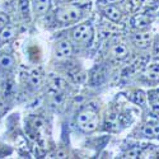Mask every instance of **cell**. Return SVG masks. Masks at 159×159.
Listing matches in <instances>:
<instances>
[{"label":"cell","instance_id":"cell-1","mask_svg":"<svg viewBox=\"0 0 159 159\" xmlns=\"http://www.w3.org/2000/svg\"><path fill=\"white\" fill-rule=\"evenodd\" d=\"M76 124L84 132H92V131H94L98 127L99 120H98V116H97V113L94 111L87 108V110L80 111L78 113Z\"/></svg>","mask_w":159,"mask_h":159},{"label":"cell","instance_id":"cell-2","mask_svg":"<svg viewBox=\"0 0 159 159\" xmlns=\"http://www.w3.org/2000/svg\"><path fill=\"white\" fill-rule=\"evenodd\" d=\"M71 37L75 42L87 45L92 41V38H93V28H92V25L88 23L80 24L73 30Z\"/></svg>","mask_w":159,"mask_h":159},{"label":"cell","instance_id":"cell-3","mask_svg":"<svg viewBox=\"0 0 159 159\" xmlns=\"http://www.w3.org/2000/svg\"><path fill=\"white\" fill-rule=\"evenodd\" d=\"M82 9L76 7H65L56 11V18L60 23H71L82 17Z\"/></svg>","mask_w":159,"mask_h":159},{"label":"cell","instance_id":"cell-4","mask_svg":"<svg viewBox=\"0 0 159 159\" xmlns=\"http://www.w3.org/2000/svg\"><path fill=\"white\" fill-rule=\"evenodd\" d=\"M73 54V45L68 41V39H62V41L57 42L56 48H55V56L59 60L68 59Z\"/></svg>","mask_w":159,"mask_h":159},{"label":"cell","instance_id":"cell-5","mask_svg":"<svg viewBox=\"0 0 159 159\" xmlns=\"http://www.w3.org/2000/svg\"><path fill=\"white\" fill-rule=\"evenodd\" d=\"M107 76H108V68L106 65H101L93 71V74H92L90 83H92V85H101L102 83L106 82Z\"/></svg>","mask_w":159,"mask_h":159},{"label":"cell","instance_id":"cell-6","mask_svg":"<svg viewBox=\"0 0 159 159\" xmlns=\"http://www.w3.org/2000/svg\"><path fill=\"white\" fill-rule=\"evenodd\" d=\"M132 42L139 48H147L152 43V34L148 32L143 33H136L132 36Z\"/></svg>","mask_w":159,"mask_h":159},{"label":"cell","instance_id":"cell-7","mask_svg":"<svg viewBox=\"0 0 159 159\" xmlns=\"http://www.w3.org/2000/svg\"><path fill=\"white\" fill-rule=\"evenodd\" d=\"M150 23H152V18L147 14H136L131 19V24L134 25L135 28H139V30L148 28L150 25Z\"/></svg>","mask_w":159,"mask_h":159},{"label":"cell","instance_id":"cell-8","mask_svg":"<svg viewBox=\"0 0 159 159\" xmlns=\"http://www.w3.org/2000/svg\"><path fill=\"white\" fill-rule=\"evenodd\" d=\"M111 54L113 57H116L118 60H124L129 56V48L125 43H116L111 48Z\"/></svg>","mask_w":159,"mask_h":159},{"label":"cell","instance_id":"cell-9","mask_svg":"<svg viewBox=\"0 0 159 159\" xmlns=\"http://www.w3.org/2000/svg\"><path fill=\"white\" fill-rule=\"evenodd\" d=\"M145 78L150 82H159V64L148 65L144 73Z\"/></svg>","mask_w":159,"mask_h":159},{"label":"cell","instance_id":"cell-10","mask_svg":"<svg viewBox=\"0 0 159 159\" xmlns=\"http://www.w3.org/2000/svg\"><path fill=\"white\" fill-rule=\"evenodd\" d=\"M103 14L107 17L108 19H111L112 22H118V20L121 19V11L118 10L117 8L112 7V5H110V7H107V8H104Z\"/></svg>","mask_w":159,"mask_h":159},{"label":"cell","instance_id":"cell-11","mask_svg":"<svg viewBox=\"0 0 159 159\" xmlns=\"http://www.w3.org/2000/svg\"><path fill=\"white\" fill-rule=\"evenodd\" d=\"M50 0H33V9L37 14H45L50 8Z\"/></svg>","mask_w":159,"mask_h":159},{"label":"cell","instance_id":"cell-12","mask_svg":"<svg viewBox=\"0 0 159 159\" xmlns=\"http://www.w3.org/2000/svg\"><path fill=\"white\" fill-rule=\"evenodd\" d=\"M41 82H42L41 73H39L38 70H32L30 73V75H28V83H30V85L33 87V88H38L39 84H41Z\"/></svg>","mask_w":159,"mask_h":159},{"label":"cell","instance_id":"cell-13","mask_svg":"<svg viewBox=\"0 0 159 159\" xmlns=\"http://www.w3.org/2000/svg\"><path fill=\"white\" fill-rule=\"evenodd\" d=\"M143 134L147 138H159V125L148 124L147 126H144Z\"/></svg>","mask_w":159,"mask_h":159},{"label":"cell","instance_id":"cell-14","mask_svg":"<svg viewBox=\"0 0 159 159\" xmlns=\"http://www.w3.org/2000/svg\"><path fill=\"white\" fill-rule=\"evenodd\" d=\"M14 34H16V30L13 27H10V25H7L5 28H3L2 33H0L3 41H9V39H11L13 37H14Z\"/></svg>","mask_w":159,"mask_h":159},{"label":"cell","instance_id":"cell-15","mask_svg":"<svg viewBox=\"0 0 159 159\" xmlns=\"http://www.w3.org/2000/svg\"><path fill=\"white\" fill-rule=\"evenodd\" d=\"M13 65H14V59L10 55H3L0 57V66L3 69H10Z\"/></svg>","mask_w":159,"mask_h":159},{"label":"cell","instance_id":"cell-16","mask_svg":"<svg viewBox=\"0 0 159 159\" xmlns=\"http://www.w3.org/2000/svg\"><path fill=\"white\" fill-rule=\"evenodd\" d=\"M52 88H54L56 92H61L66 88V82L61 78H57V79H54L52 82Z\"/></svg>","mask_w":159,"mask_h":159},{"label":"cell","instance_id":"cell-17","mask_svg":"<svg viewBox=\"0 0 159 159\" xmlns=\"http://www.w3.org/2000/svg\"><path fill=\"white\" fill-rule=\"evenodd\" d=\"M19 10L20 13L25 17L30 14V2L28 0H19Z\"/></svg>","mask_w":159,"mask_h":159},{"label":"cell","instance_id":"cell-18","mask_svg":"<svg viewBox=\"0 0 159 159\" xmlns=\"http://www.w3.org/2000/svg\"><path fill=\"white\" fill-rule=\"evenodd\" d=\"M43 125H45V121H43V118H41V117H34V118L31 120V126L34 130H41Z\"/></svg>","mask_w":159,"mask_h":159},{"label":"cell","instance_id":"cell-19","mask_svg":"<svg viewBox=\"0 0 159 159\" xmlns=\"http://www.w3.org/2000/svg\"><path fill=\"white\" fill-rule=\"evenodd\" d=\"M106 126H110V129L112 127V126H118V116L117 115H110L108 117H107V122H106Z\"/></svg>","mask_w":159,"mask_h":159},{"label":"cell","instance_id":"cell-20","mask_svg":"<svg viewBox=\"0 0 159 159\" xmlns=\"http://www.w3.org/2000/svg\"><path fill=\"white\" fill-rule=\"evenodd\" d=\"M140 7V2L139 0H129V3L126 5V9L129 11H136Z\"/></svg>","mask_w":159,"mask_h":159},{"label":"cell","instance_id":"cell-21","mask_svg":"<svg viewBox=\"0 0 159 159\" xmlns=\"http://www.w3.org/2000/svg\"><path fill=\"white\" fill-rule=\"evenodd\" d=\"M144 101H145V96L141 90L139 92H135V97H134V102L135 103H139V104H144Z\"/></svg>","mask_w":159,"mask_h":159},{"label":"cell","instance_id":"cell-22","mask_svg":"<svg viewBox=\"0 0 159 159\" xmlns=\"http://www.w3.org/2000/svg\"><path fill=\"white\" fill-rule=\"evenodd\" d=\"M139 155H140V150L134 148V149H130L129 152H126L125 158H138Z\"/></svg>","mask_w":159,"mask_h":159},{"label":"cell","instance_id":"cell-23","mask_svg":"<svg viewBox=\"0 0 159 159\" xmlns=\"http://www.w3.org/2000/svg\"><path fill=\"white\" fill-rule=\"evenodd\" d=\"M8 22H9L8 16H7V14H2V13H0V31L7 27V25H8Z\"/></svg>","mask_w":159,"mask_h":159},{"label":"cell","instance_id":"cell-24","mask_svg":"<svg viewBox=\"0 0 159 159\" xmlns=\"http://www.w3.org/2000/svg\"><path fill=\"white\" fill-rule=\"evenodd\" d=\"M153 56L154 57H159V37L155 38L154 41V46H153Z\"/></svg>","mask_w":159,"mask_h":159},{"label":"cell","instance_id":"cell-25","mask_svg":"<svg viewBox=\"0 0 159 159\" xmlns=\"http://www.w3.org/2000/svg\"><path fill=\"white\" fill-rule=\"evenodd\" d=\"M141 5H145V7H155V0H139Z\"/></svg>","mask_w":159,"mask_h":159},{"label":"cell","instance_id":"cell-26","mask_svg":"<svg viewBox=\"0 0 159 159\" xmlns=\"http://www.w3.org/2000/svg\"><path fill=\"white\" fill-rule=\"evenodd\" d=\"M56 157L57 158H66L68 154H66L65 152H62V150H59V152H56Z\"/></svg>","mask_w":159,"mask_h":159},{"label":"cell","instance_id":"cell-27","mask_svg":"<svg viewBox=\"0 0 159 159\" xmlns=\"http://www.w3.org/2000/svg\"><path fill=\"white\" fill-rule=\"evenodd\" d=\"M122 0H106V3L108 4H116V3H121Z\"/></svg>","mask_w":159,"mask_h":159},{"label":"cell","instance_id":"cell-28","mask_svg":"<svg viewBox=\"0 0 159 159\" xmlns=\"http://www.w3.org/2000/svg\"><path fill=\"white\" fill-rule=\"evenodd\" d=\"M60 3H68V2H71V0H59Z\"/></svg>","mask_w":159,"mask_h":159}]
</instances>
